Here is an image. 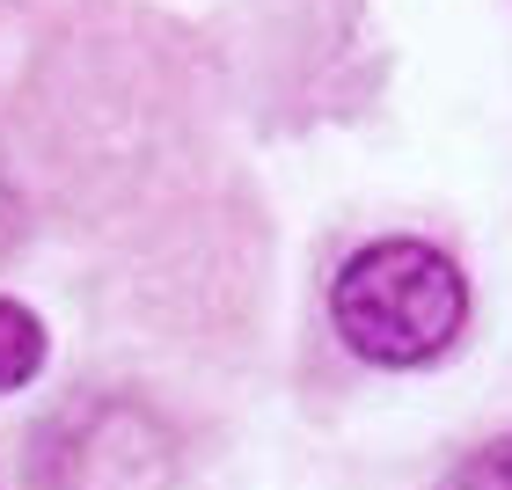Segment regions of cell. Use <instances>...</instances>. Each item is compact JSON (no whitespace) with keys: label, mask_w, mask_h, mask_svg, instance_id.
Here are the masks:
<instances>
[{"label":"cell","mask_w":512,"mask_h":490,"mask_svg":"<svg viewBox=\"0 0 512 490\" xmlns=\"http://www.w3.org/2000/svg\"><path fill=\"white\" fill-rule=\"evenodd\" d=\"M330 322L366 366H432L469 322V286L447 249L388 235L344 256L330 286Z\"/></svg>","instance_id":"6da1fadb"},{"label":"cell","mask_w":512,"mask_h":490,"mask_svg":"<svg viewBox=\"0 0 512 490\" xmlns=\"http://www.w3.org/2000/svg\"><path fill=\"white\" fill-rule=\"evenodd\" d=\"M37 366H44V322L22 308V300L0 293V395L30 388Z\"/></svg>","instance_id":"7a4b0ae2"},{"label":"cell","mask_w":512,"mask_h":490,"mask_svg":"<svg viewBox=\"0 0 512 490\" xmlns=\"http://www.w3.org/2000/svg\"><path fill=\"white\" fill-rule=\"evenodd\" d=\"M439 490H512V432L505 439H491V447H476L461 469L439 483Z\"/></svg>","instance_id":"3957f363"}]
</instances>
